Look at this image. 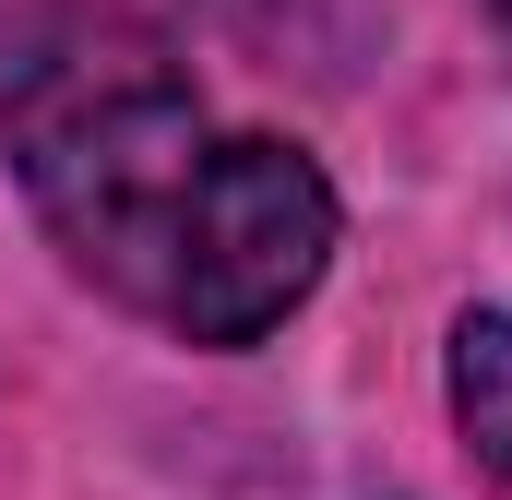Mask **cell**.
Masks as SVG:
<instances>
[{
    "label": "cell",
    "instance_id": "obj_2",
    "mask_svg": "<svg viewBox=\"0 0 512 500\" xmlns=\"http://www.w3.org/2000/svg\"><path fill=\"white\" fill-rule=\"evenodd\" d=\"M453 429L512 500V310H465L453 322Z\"/></svg>",
    "mask_w": 512,
    "mask_h": 500
},
{
    "label": "cell",
    "instance_id": "obj_3",
    "mask_svg": "<svg viewBox=\"0 0 512 500\" xmlns=\"http://www.w3.org/2000/svg\"><path fill=\"white\" fill-rule=\"evenodd\" d=\"M489 12H501V48H512V0H489Z\"/></svg>",
    "mask_w": 512,
    "mask_h": 500
},
{
    "label": "cell",
    "instance_id": "obj_1",
    "mask_svg": "<svg viewBox=\"0 0 512 500\" xmlns=\"http://www.w3.org/2000/svg\"><path fill=\"white\" fill-rule=\"evenodd\" d=\"M0 131L72 274L179 346H262L334 262L322 167L215 131L167 48L108 0H0Z\"/></svg>",
    "mask_w": 512,
    "mask_h": 500
}]
</instances>
